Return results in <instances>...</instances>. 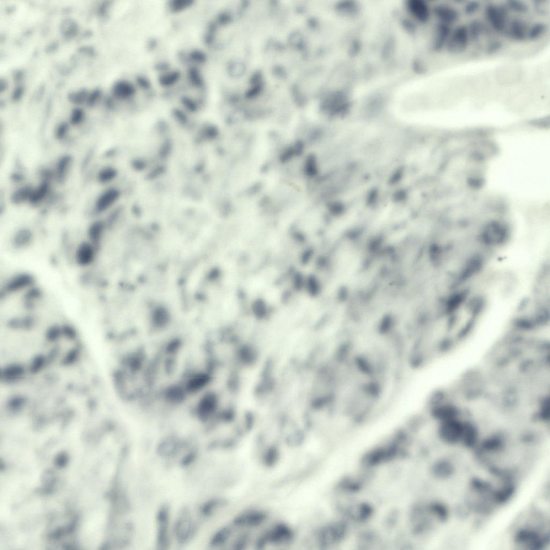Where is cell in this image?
<instances>
[{
  "mask_svg": "<svg viewBox=\"0 0 550 550\" xmlns=\"http://www.w3.org/2000/svg\"><path fill=\"white\" fill-rule=\"evenodd\" d=\"M509 10L506 5L490 3L485 9L486 18L491 27L498 33H503L508 26Z\"/></svg>",
  "mask_w": 550,
  "mask_h": 550,
  "instance_id": "cell-1",
  "label": "cell"
},
{
  "mask_svg": "<svg viewBox=\"0 0 550 550\" xmlns=\"http://www.w3.org/2000/svg\"><path fill=\"white\" fill-rule=\"evenodd\" d=\"M469 40L468 26L461 24L451 32L446 45L447 51L452 55H460L468 48Z\"/></svg>",
  "mask_w": 550,
  "mask_h": 550,
  "instance_id": "cell-2",
  "label": "cell"
},
{
  "mask_svg": "<svg viewBox=\"0 0 550 550\" xmlns=\"http://www.w3.org/2000/svg\"><path fill=\"white\" fill-rule=\"evenodd\" d=\"M293 536V532L289 527L280 525L260 538L257 546L258 547H263L268 543L276 544L286 543L291 541Z\"/></svg>",
  "mask_w": 550,
  "mask_h": 550,
  "instance_id": "cell-3",
  "label": "cell"
},
{
  "mask_svg": "<svg viewBox=\"0 0 550 550\" xmlns=\"http://www.w3.org/2000/svg\"><path fill=\"white\" fill-rule=\"evenodd\" d=\"M34 280L30 275L26 273H20L10 277L6 282L4 286V292L6 294L13 295L33 287Z\"/></svg>",
  "mask_w": 550,
  "mask_h": 550,
  "instance_id": "cell-4",
  "label": "cell"
},
{
  "mask_svg": "<svg viewBox=\"0 0 550 550\" xmlns=\"http://www.w3.org/2000/svg\"><path fill=\"white\" fill-rule=\"evenodd\" d=\"M528 29V24L525 20L515 18L507 26L505 33L512 41L521 42L527 40Z\"/></svg>",
  "mask_w": 550,
  "mask_h": 550,
  "instance_id": "cell-5",
  "label": "cell"
},
{
  "mask_svg": "<svg viewBox=\"0 0 550 550\" xmlns=\"http://www.w3.org/2000/svg\"><path fill=\"white\" fill-rule=\"evenodd\" d=\"M97 246L89 240L80 244L76 252L77 263L81 266H88L93 263L97 255Z\"/></svg>",
  "mask_w": 550,
  "mask_h": 550,
  "instance_id": "cell-6",
  "label": "cell"
},
{
  "mask_svg": "<svg viewBox=\"0 0 550 550\" xmlns=\"http://www.w3.org/2000/svg\"><path fill=\"white\" fill-rule=\"evenodd\" d=\"M434 13L441 23L451 25L460 19V13L449 5L440 4L434 8Z\"/></svg>",
  "mask_w": 550,
  "mask_h": 550,
  "instance_id": "cell-7",
  "label": "cell"
},
{
  "mask_svg": "<svg viewBox=\"0 0 550 550\" xmlns=\"http://www.w3.org/2000/svg\"><path fill=\"white\" fill-rule=\"evenodd\" d=\"M516 540L521 546L532 549H541L545 542L544 539H542L537 532L527 530H522L518 533Z\"/></svg>",
  "mask_w": 550,
  "mask_h": 550,
  "instance_id": "cell-8",
  "label": "cell"
},
{
  "mask_svg": "<svg viewBox=\"0 0 550 550\" xmlns=\"http://www.w3.org/2000/svg\"><path fill=\"white\" fill-rule=\"evenodd\" d=\"M266 518V515L263 512L250 511L237 516L234 523L237 526L256 527L262 524Z\"/></svg>",
  "mask_w": 550,
  "mask_h": 550,
  "instance_id": "cell-9",
  "label": "cell"
},
{
  "mask_svg": "<svg viewBox=\"0 0 550 550\" xmlns=\"http://www.w3.org/2000/svg\"><path fill=\"white\" fill-rule=\"evenodd\" d=\"M451 32V25L441 22L436 25V37L432 45L435 51H440L446 46Z\"/></svg>",
  "mask_w": 550,
  "mask_h": 550,
  "instance_id": "cell-10",
  "label": "cell"
},
{
  "mask_svg": "<svg viewBox=\"0 0 550 550\" xmlns=\"http://www.w3.org/2000/svg\"><path fill=\"white\" fill-rule=\"evenodd\" d=\"M168 511L166 508L160 510L158 515L159 525L158 541L159 547L164 548L168 544L167 525L168 521Z\"/></svg>",
  "mask_w": 550,
  "mask_h": 550,
  "instance_id": "cell-11",
  "label": "cell"
},
{
  "mask_svg": "<svg viewBox=\"0 0 550 550\" xmlns=\"http://www.w3.org/2000/svg\"><path fill=\"white\" fill-rule=\"evenodd\" d=\"M118 192L115 189H109L101 194L96 202L95 210L98 213H102L113 205L117 197Z\"/></svg>",
  "mask_w": 550,
  "mask_h": 550,
  "instance_id": "cell-12",
  "label": "cell"
},
{
  "mask_svg": "<svg viewBox=\"0 0 550 550\" xmlns=\"http://www.w3.org/2000/svg\"><path fill=\"white\" fill-rule=\"evenodd\" d=\"M191 530V522L188 518H181L176 523L175 531L179 541L184 542L190 536Z\"/></svg>",
  "mask_w": 550,
  "mask_h": 550,
  "instance_id": "cell-13",
  "label": "cell"
},
{
  "mask_svg": "<svg viewBox=\"0 0 550 550\" xmlns=\"http://www.w3.org/2000/svg\"><path fill=\"white\" fill-rule=\"evenodd\" d=\"M409 8L412 10L413 13L417 16V18L422 22H426L429 18V10L427 4L421 1L411 2Z\"/></svg>",
  "mask_w": 550,
  "mask_h": 550,
  "instance_id": "cell-14",
  "label": "cell"
},
{
  "mask_svg": "<svg viewBox=\"0 0 550 550\" xmlns=\"http://www.w3.org/2000/svg\"><path fill=\"white\" fill-rule=\"evenodd\" d=\"M468 26L469 40L473 42L478 41L485 31L484 24L477 19L470 21Z\"/></svg>",
  "mask_w": 550,
  "mask_h": 550,
  "instance_id": "cell-15",
  "label": "cell"
},
{
  "mask_svg": "<svg viewBox=\"0 0 550 550\" xmlns=\"http://www.w3.org/2000/svg\"><path fill=\"white\" fill-rule=\"evenodd\" d=\"M548 30V26L546 23L542 22L534 23L531 27L529 28L527 40L536 41L541 39Z\"/></svg>",
  "mask_w": 550,
  "mask_h": 550,
  "instance_id": "cell-16",
  "label": "cell"
},
{
  "mask_svg": "<svg viewBox=\"0 0 550 550\" xmlns=\"http://www.w3.org/2000/svg\"><path fill=\"white\" fill-rule=\"evenodd\" d=\"M49 190V185L44 182L39 186L38 188L32 191L29 200L31 204H39L45 198Z\"/></svg>",
  "mask_w": 550,
  "mask_h": 550,
  "instance_id": "cell-17",
  "label": "cell"
},
{
  "mask_svg": "<svg viewBox=\"0 0 550 550\" xmlns=\"http://www.w3.org/2000/svg\"><path fill=\"white\" fill-rule=\"evenodd\" d=\"M505 5L509 10L518 14H526L530 10V7L526 2L519 0H509L506 1Z\"/></svg>",
  "mask_w": 550,
  "mask_h": 550,
  "instance_id": "cell-18",
  "label": "cell"
},
{
  "mask_svg": "<svg viewBox=\"0 0 550 550\" xmlns=\"http://www.w3.org/2000/svg\"><path fill=\"white\" fill-rule=\"evenodd\" d=\"M231 531L228 527H225L219 531L212 539V546L218 547L225 543L230 536Z\"/></svg>",
  "mask_w": 550,
  "mask_h": 550,
  "instance_id": "cell-19",
  "label": "cell"
},
{
  "mask_svg": "<svg viewBox=\"0 0 550 550\" xmlns=\"http://www.w3.org/2000/svg\"><path fill=\"white\" fill-rule=\"evenodd\" d=\"M177 446L178 442L172 438H169L162 443L159 448V451L162 455H170L175 452Z\"/></svg>",
  "mask_w": 550,
  "mask_h": 550,
  "instance_id": "cell-20",
  "label": "cell"
},
{
  "mask_svg": "<svg viewBox=\"0 0 550 550\" xmlns=\"http://www.w3.org/2000/svg\"><path fill=\"white\" fill-rule=\"evenodd\" d=\"M279 458L278 450L275 447H271L265 453L264 461L268 467L274 466Z\"/></svg>",
  "mask_w": 550,
  "mask_h": 550,
  "instance_id": "cell-21",
  "label": "cell"
},
{
  "mask_svg": "<svg viewBox=\"0 0 550 550\" xmlns=\"http://www.w3.org/2000/svg\"><path fill=\"white\" fill-rule=\"evenodd\" d=\"M503 42L501 41L498 40H493L489 42L487 48H486V52H487V54L489 55H493L503 49Z\"/></svg>",
  "mask_w": 550,
  "mask_h": 550,
  "instance_id": "cell-22",
  "label": "cell"
},
{
  "mask_svg": "<svg viewBox=\"0 0 550 550\" xmlns=\"http://www.w3.org/2000/svg\"><path fill=\"white\" fill-rule=\"evenodd\" d=\"M115 175L113 169L106 168L100 171L99 174V180L101 183H106L113 179Z\"/></svg>",
  "mask_w": 550,
  "mask_h": 550,
  "instance_id": "cell-23",
  "label": "cell"
},
{
  "mask_svg": "<svg viewBox=\"0 0 550 550\" xmlns=\"http://www.w3.org/2000/svg\"><path fill=\"white\" fill-rule=\"evenodd\" d=\"M481 7L480 3L477 1H472L467 3L464 7V12L466 15L471 16L478 12Z\"/></svg>",
  "mask_w": 550,
  "mask_h": 550,
  "instance_id": "cell-24",
  "label": "cell"
},
{
  "mask_svg": "<svg viewBox=\"0 0 550 550\" xmlns=\"http://www.w3.org/2000/svg\"><path fill=\"white\" fill-rule=\"evenodd\" d=\"M70 162V159L68 157H64L61 159L58 167L59 174L62 176L64 174L66 173Z\"/></svg>",
  "mask_w": 550,
  "mask_h": 550,
  "instance_id": "cell-25",
  "label": "cell"
},
{
  "mask_svg": "<svg viewBox=\"0 0 550 550\" xmlns=\"http://www.w3.org/2000/svg\"><path fill=\"white\" fill-rule=\"evenodd\" d=\"M546 1H542V0H539V1H534V3H535V4L534 5H535L536 11L538 14L541 15H546L547 14H549L548 9L545 7V6H546V5L545 4H546Z\"/></svg>",
  "mask_w": 550,
  "mask_h": 550,
  "instance_id": "cell-26",
  "label": "cell"
},
{
  "mask_svg": "<svg viewBox=\"0 0 550 550\" xmlns=\"http://www.w3.org/2000/svg\"><path fill=\"white\" fill-rule=\"evenodd\" d=\"M83 114L81 110H76L73 113L71 121L73 124H78L83 119Z\"/></svg>",
  "mask_w": 550,
  "mask_h": 550,
  "instance_id": "cell-27",
  "label": "cell"
},
{
  "mask_svg": "<svg viewBox=\"0 0 550 550\" xmlns=\"http://www.w3.org/2000/svg\"><path fill=\"white\" fill-rule=\"evenodd\" d=\"M248 541V537L246 535L242 536L238 539V540L235 544L236 549H242L245 545H246Z\"/></svg>",
  "mask_w": 550,
  "mask_h": 550,
  "instance_id": "cell-28",
  "label": "cell"
},
{
  "mask_svg": "<svg viewBox=\"0 0 550 550\" xmlns=\"http://www.w3.org/2000/svg\"><path fill=\"white\" fill-rule=\"evenodd\" d=\"M67 131V126L65 125L61 126L57 131V135L58 137L60 138H63L64 136L66 135Z\"/></svg>",
  "mask_w": 550,
  "mask_h": 550,
  "instance_id": "cell-29",
  "label": "cell"
}]
</instances>
